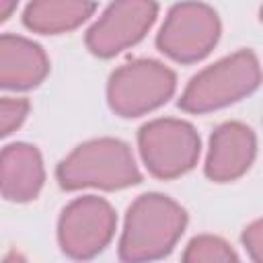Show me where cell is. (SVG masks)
<instances>
[{"label":"cell","mask_w":263,"mask_h":263,"mask_svg":"<svg viewBox=\"0 0 263 263\" xmlns=\"http://www.w3.org/2000/svg\"><path fill=\"white\" fill-rule=\"evenodd\" d=\"M29 101L27 99H12V97H4L0 101V134L2 138L10 136L12 132H16L23 121L29 115Z\"/></svg>","instance_id":"5bb4252c"},{"label":"cell","mask_w":263,"mask_h":263,"mask_svg":"<svg viewBox=\"0 0 263 263\" xmlns=\"http://www.w3.org/2000/svg\"><path fill=\"white\" fill-rule=\"evenodd\" d=\"M261 80L259 58L251 49H238L197 72L183 88L179 107L199 115L218 111L255 92Z\"/></svg>","instance_id":"3957f363"},{"label":"cell","mask_w":263,"mask_h":263,"mask_svg":"<svg viewBox=\"0 0 263 263\" xmlns=\"http://www.w3.org/2000/svg\"><path fill=\"white\" fill-rule=\"evenodd\" d=\"M257 154L255 132L240 121H224L210 136L205 177L216 183H230L242 177Z\"/></svg>","instance_id":"9c48e42d"},{"label":"cell","mask_w":263,"mask_h":263,"mask_svg":"<svg viewBox=\"0 0 263 263\" xmlns=\"http://www.w3.org/2000/svg\"><path fill=\"white\" fill-rule=\"evenodd\" d=\"M242 245L253 261L263 263V218L251 222L242 230Z\"/></svg>","instance_id":"9a60e30c"},{"label":"cell","mask_w":263,"mask_h":263,"mask_svg":"<svg viewBox=\"0 0 263 263\" xmlns=\"http://www.w3.org/2000/svg\"><path fill=\"white\" fill-rule=\"evenodd\" d=\"M95 8L92 0H31L23 12V23L33 33L60 35L86 23Z\"/></svg>","instance_id":"7c38bea8"},{"label":"cell","mask_w":263,"mask_h":263,"mask_svg":"<svg viewBox=\"0 0 263 263\" xmlns=\"http://www.w3.org/2000/svg\"><path fill=\"white\" fill-rule=\"evenodd\" d=\"M138 148L148 173L166 181L189 173L197 164L201 142L189 121L158 117L140 127Z\"/></svg>","instance_id":"8992f818"},{"label":"cell","mask_w":263,"mask_h":263,"mask_svg":"<svg viewBox=\"0 0 263 263\" xmlns=\"http://www.w3.org/2000/svg\"><path fill=\"white\" fill-rule=\"evenodd\" d=\"M177 88L175 72L158 60L138 58L121 64L107 82V101L119 117H140L162 107Z\"/></svg>","instance_id":"277c9868"},{"label":"cell","mask_w":263,"mask_h":263,"mask_svg":"<svg viewBox=\"0 0 263 263\" xmlns=\"http://www.w3.org/2000/svg\"><path fill=\"white\" fill-rule=\"evenodd\" d=\"M222 33L218 12L199 0L171 6L156 35V47L179 64H193L210 55Z\"/></svg>","instance_id":"5b68a950"},{"label":"cell","mask_w":263,"mask_h":263,"mask_svg":"<svg viewBox=\"0 0 263 263\" xmlns=\"http://www.w3.org/2000/svg\"><path fill=\"white\" fill-rule=\"evenodd\" d=\"M0 162L4 199L25 203L39 195L45 181V168L41 152L35 146L25 142L8 144L2 150Z\"/></svg>","instance_id":"8fae6325"},{"label":"cell","mask_w":263,"mask_h":263,"mask_svg":"<svg viewBox=\"0 0 263 263\" xmlns=\"http://www.w3.org/2000/svg\"><path fill=\"white\" fill-rule=\"evenodd\" d=\"M62 189L117 191L142 181L132 148L117 138H95L78 144L55 168Z\"/></svg>","instance_id":"7a4b0ae2"},{"label":"cell","mask_w":263,"mask_h":263,"mask_svg":"<svg viewBox=\"0 0 263 263\" xmlns=\"http://www.w3.org/2000/svg\"><path fill=\"white\" fill-rule=\"evenodd\" d=\"M259 18H261V23H263V6H261V10H259Z\"/></svg>","instance_id":"e0dca14e"},{"label":"cell","mask_w":263,"mask_h":263,"mask_svg":"<svg viewBox=\"0 0 263 263\" xmlns=\"http://www.w3.org/2000/svg\"><path fill=\"white\" fill-rule=\"evenodd\" d=\"M236 259L238 255L234 253V249L224 238L214 234L193 236L183 253V261L187 263H228Z\"/></svg>","instance_id":"4fadbf2b"},{"label":"cell","mask_w":263,"mask_h":263,"mask_svg":"<svg viewBox=\"0 0 263 263\" xmlns=\"http://www.w3.org/2000/svg\"><path fill=\"white\" fill-rule=\"evenodd\" d=\"M187 226V212L164 193H142L127 208L121 238V261H154L166 257Z\"/></svg>","instance_id":"6da1fadb"},{"label":"cell","mask_w":263,"mask_h":263,"mask_svg":"<svg viewBox=\"0 0 263 263\" xmlns=\"http://www.w3.org/2000/svg\"><path fill=\"white\" fill-rule=\"evenodd\" d=\"M158 14L156 0H113L86 31V47L97 58H113L146 37Z\"/></svg>","instance_id":"ba28073f"},{"label":"cell","mask_w":263,"mask_h":263,"mask_svg":"<svg viewBox=\"0 0 263 263\" xmlns=\"http://www.w3.org/2000/svg\"><path fill=\"white\" fill-rule=\"evenodd\" d=\"M117 226L113 205L97 195L70 201L58 220V242L72 259H92L111 242Z\"/></svg>","instance_id":"52a82bcc"},{"label":"cell","mask_w":263,"mask_h":263,"mask_svg":"<svg viewBox=\"0 0 263 263\" xmlns=\"http://www.w3.org/2000/svg\"><path fill=\"white\" fill-rule=\"evenodd\" d=\"M49 60L43 47L27 37L4 33L0 37V84L6 90H27L43 82Z\"/></svg>","instance_id":"30bf717a"},{"label":"cell","mask_w":263,"mask_h":263,"mask_svg":"<svg viewBox=\"0 0 263 263\" xmlns=\"http://www.w3.org/2000/svg\"><path fill=\"white\" fill-rule=\"evenodd\" d=\"M18 0H0V21H8V16L12 14V10L16 8Z\"/></svg>","instance_id":"2e32d148"}]
</instances>
